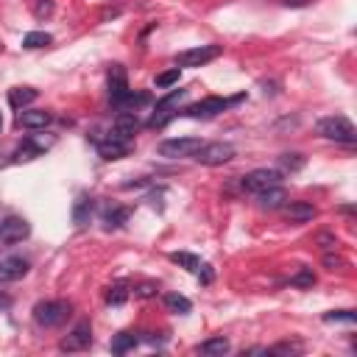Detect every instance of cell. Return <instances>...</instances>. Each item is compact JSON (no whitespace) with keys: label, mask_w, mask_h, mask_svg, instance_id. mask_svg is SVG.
I'll return each instance as SVG.
<instances>
[{"label":"cell","mask_w":357,"mask_h":357,"mask_svg":"<svg viewBox=\"0 0 357 357\" xmlns=\"http://www.w3.org/2000/svg\"><path fill=\"white\" fill-rule=\"evenodd\" d=\"M282 209H285V218L290 223H310V220H316V215H319V209L312 204H307V201H290Z\"/></svg>","instance_id":"obj_13"},{"label":"cell","mask_w":357,"mask_h":357,"mask_svg":"<svg viewBox=\"0 0 357 357\" xmlns=\"http://www.w3.org/2000/svg\"><path fill=\"white\" fill-rule=\"evenodd\" d=\"M324 321H327V324H338V321H343V324H354L357 316H354L352 310H332V312H327V316H324Z\"/></svg>","instance_id":"obj_26"},{"label":"cell","mask_w":357,"mask_h":357,"mask_svg":"<svg viewBox=\"0 0 357 357\" xmlns=\"http://www.w3.org/2000/svg\"><path fill=\"white\" fill-rule=\"evenodd\" d=\"M126 299H128V288H126V285H112L109 293H106V301H109V304H123Z\"/></svg>","instance_id":"obj_30"},{"label":"cell","mask_w":357,"mask_h":357,"mask_svg":"<svg viewBox=\"0 0 357 357\" xmlns=\"http://www.w3.org/2000/svg\"><path fill=\"white\" fill-rule=\"evenodd\" d=\"M0 307H9V299H6L3 293H0Z\"/></svg>","instance_id":"obj_36"},{"label":"cell","mask_w":357,"mask_h":357,"mask_svg":"<svg viewBox=\"0 0 357 357\" xmlns=\"http://www.w3.org/2000/svg\"><path fill=\"white\" fill-rule=\"evenodd\" d=\"M98 154L106 159V162H112V159H123L126 154H128V143H117V140H104V143H98Z\"/></svg>","instance_id":"obj_16"},{"label":"cell","mask_w":357,"mask_h":357,"mask_svg":"<svg viewBox=\"0 0 357 357\" xmlns=\"http://www.w3.org/2000/svg\"><path fill=\"white\" fill-rule=\"evenodd\" d=\"M89 215H93V198H89V196H78V201H76V207H73L76 227H84V223H89Z\"/></svg>","instance_id":"obj_19"},{"label":"cell","mask_w":357,"mask_h":357,"mask_svg":"<svg viewBox=\"0 0 357 357\" xmlns=\"http://www.w3.org/2000/svg\"><path fill=\"white\" fill-rule=\"evenodd\" d=\"M196 274L201 277V282H204V285H209V282H212V268H209L207 262H204V265H198V271H196Z\"/></svg>","instance_id":"obj_32"},{"label":"cell","mask_w":357,"mask_h":357,"mask_svg":"<svg viewBox=\"0 0 357 357\" xmlns=\"http://www.w3.org/2000/svg\"><path fill=\"white\" fill-rule=\"evenodd\" d=\"M232 343L227 338H209L198 346V354H207V357H223V354H229Z\"/></svg>","instance_id":"obj_17"},{"label":"cell","mask_w":357,"mask_h":357,"mask_svg":"<svg viewBox=\"0 0 357 357\" xmlns=\"http://www.w3.org/2000/svg\"><path fill=\"white\" fill-rule=\"evenodd\" d=\"M304 162H307V159H304L301 154H282V157H279V168H282L285 173H296V170H301Z\"/></svg>","instance_id":"obj_24"},{"label":"cell","mask_w":357,"mask_h":357,"mask_svg":"<svg viewBox=\"0 0 357 357\" xmlns=\"http://www.w3.org/2000/svg\"><path fill=\"white\" fill-rule=\"evenodd\" d=\"M204 143L198 137H182V140H165L159 143L157 154L165 157V159H185V157H193Z\"/></svg>","instance_id":"obj_7"},{"label":"cell","mask_w":357,"mask_h":357,"mask_svg":"<svg viewBox=\"0 0 357 357\" xmlns=\"http://www.w3.org/2000/svg\"><path fill=\"white\" fill-rule=\"evenodd\" d=\"M229 104H235V101H227V98H215V95H212V98H204V101L193 104V106H190L185 115H187V117H204V120H207V117H215V115H220V112L227 109Z\"/></svg>","instance_id":"obj_12"},{"label":"cell","mask_w":357,"mask_h":357,"mask_svg":"<svg viewBox=\"0 0 357 357\" xmlns=\"http://www.w3.org/2000/svg\"><path fill=\"white\" fill-rule=\"evenodd\" d=\"M28 235H31V227H28V220H25V218L9 215L6 220H0V246L23 243Z\"/></svg>","instance_id":"obj_6"},{"label":"cell","mask_w":357,"mask_h":357,"mask_svg":"<svg viewBox=\"0 0 357 357\" xmlns=\"http://www.w3.org/2000/svg\"><path fill=\"white\" fill-rule=\"evenodd\" d=\"M324 265L330 268V271H335V268H343V260H341V257H332V254H327V257H324Z\"/></svg>","instance_id":"obj_33"},{"label":"cell","mask_w":357,"mask_h":357,"mask_svg":"<svg viewBox=\"0 0 357 357\" xmlns=\"http://www.w3.org/2000/svg\"><path fill=\"white\" fill-rule=\"evenodd\" d=\"M51 42H54L51 34H45V31H31V34L23 36V48L36 51V48H45V45H51Z\"/></svg>","instance_id":"obj_23"},{"label":"cell","mask_w":357,"mask_h":357,"mask_svg":"<svg viewBox=\"0 0 357 357\" xmlns=\"http://www.w3.org/2000/svg\"><path fill=\"white\" fill-rule=\"evenodd\" d=\"M128 81H126V73H123V67L120 65H115L112 70H109V98H112V104L120 109L123 104H126V98H128Z\"/></svg>","instance_id":"obj_10"},{"label":"cell","mask_w":357,"mask_h":357,"mask_svg":"<svg viewBox=\"0 0 357 357\" xmlns=\"http://www.w3.org/2000/svg\"><path fill=\"white\" fill-rule=\"evenodd\" d=\"M187 98V89H173V93L168 95V98H162L159 104H157V115L151 117V123L148 126H165L170 117H173V112L170 109H176L178 104H182Z\"/></svg>","instance_id":"obj_9"},{"label":"cell","mask_w":357,"mask_h":357,"mask_svg":"<svg viewBox=\"0 0 357 357\" xmlns=\"http://www.w3.org/2000/svg\"><path fill=\"white\" fill-rule=\"evenodd\" d=\"M170 260L178 262V265H185L187 271H198V265H201V260L196 254H187V251H176V254H170Z\"/></svg>","instance_id":"obj_25"},{"label":"cell","mask_w":357,"mask_h":357,"mask_svg":"<svg viewBox=\"0 0 357 357\" xmlns=\"http://www.w3.org/2000/svg\"><path fill=\"white\" fill-rule=\"evenodd\" d=\"M128 209L126 207H112V209H106L104 212V227L106 229H117V227H123V223L128 220Z\"/></svg>","instance_id":"obj_22"},{"label":"cell","mask_w":357,"mask_h":357,"mask_svg":"<svg viewBox=\"0 0 357 357\" xmlns=\"http://www.w3.org/2000/svg\"><path fill=\"white\" fill-rule=\"evenodd\" d=\"M257 201H260V207H262V209H282V207H285V201H288V193L277 185V187H268V190L257 193Z\"/></svg>","instance_id":"obj_15"},{"label":"cell","mask_w":357,"mask_h":357,"mask_svg":"<svg viewBox=\"0 0 357 357\" xmlns=\"http://www.w3.org/2000/svg\"><path fill=\"white\" fill-rule=\"evenodd\" d=\"M290 285L293 288H312V285H316V274H312V268H301V271L290 279Z\"/></svg>","instance_id":"obj_27"},{"label":"cell","mask_w":357,"mask_h":357,"mask_svg":"<svg viewBox=\"0 0 357 357\" xmlns=\"http://www.w3.org/2000/svg\"><path fill=\"white\" fill-rule=\"evenodd\" d=\"M301 343L299 341H282V343H277L274 349H268L271 354H301Z\"/></svg>","instance_id":"obj_29"},{"label":"cell","mask_w":357,"mask_h":357,"mask_svg":"<svg viewBox=\"0 0 357 357\" xmlns=\"http://www.w3.org/2000/svg\"><path fill=\"white\" fill-rule=\"evenodd\" d=\"M193 157H196L201 165L215 168V165H227V162L235 157V148H232L229 143H204Z\"/></svg>","instance_id":"obj_5"},{"label":"cell","mask_w":357,"mask_h":357,"mask_svg":"<svg viewBox=\"0 0 357 357\" xmlns=\"http://www.w3.org/2000/svg\"><path fill=\"white\" fill-rule=\"evenodd\" d=\"M218 56H220V45H198V48L182 51L173 62H176V67H204Z\"/></svg>","instance_id":"obj_4"},{"label":"cell","mask_w":357,"mask_h":357,"mask_svg":"<svg viewBox=\"0 0 357 357\" xmlns=\"http://www.w3.org/2000/svg\"><path fill=\"white\" fill-rule=\"evenodd\" d=\"M89 343H93V327H89V321H78V324L73 327V332L59 343V349H62V352H81V349H87Z\"/></svg>","instance_id":"obj_8"},{"label":"cell","mask_w":357,"mask_h":357,"mask_svg":"<svg viewBox=\"0 0 357 357\" xmlns=\"http://www.w3.org/2000/svg\"><path fill=\"white\" fill-rule=\"evenodd\" d=\"M137 343H140V338L134 335V332H120V335L112 338V352H115V354H126V352H131Z\"/></svg>","instance_id":"obj_21"},{"label":"cell","mask_w":357,"mask_h":357,"mask_svg":"<svg viewBox=\"0 0 357 357\" xmlns=\"http://www.w3.org/2000/svg\"><path fill=\"white\" fill-rule=\"evenodd\" d=\"M0 131H3V115H0Z\"/></svg>","instance_id":"obj_37"},{"label":"cell","mask_w":357,"mask_h":357,"mask_svg":"<svg viewBox=\"0 0 357 357\" xmlns=\"http://www.w3.org/2000/svg\"><path fill=\"white\" fill-rule=\"evenodd\" d=\"M282 182V170H274V168H257V170H251V173H246L243 178H240V185H243V190L246 193H262V190H268V187H277Z\"/></svg>","instance_id":"obj_3"},{"label":"cell","mask_w":357,"mask_h":357,"mask_svg":"<svg viewBox=\"0 0 357 357\" xmlns=\"http://www.w3.org/2000/svg\"><path fill=\"white\" fill-rule=\"evenodd\" d=\"M51 120H54V115L45 109H20V115H17V123L23 128H45V126H51Z\"/></svg>","instance_id":"obj_14"},{"label":"cell","mask_w":357,"mask_h":357,"mask_svg":"<svg viewBox=\"0 0 357 357\" xmlns=\"http://www.w3.org/2000/svg\"><path fill=\"white\" fill-rule=\"evenodd\" d=\"M178 78H182V67L165 70V73H159V76H157V87H159V89H165V87H173V84H178Z\"/></svg>","instance_id":"obj_28"},{"label":"cell","mask_w":357,"mask_h":357,"mask_svg":"<svg viewBox=\"0 0 357 357\" xmlns=\"http://www.w3.org/2000/svg\"><path fill=\"white\" fill-rule=\"evenodd\" d=\"M70 301H62V299H54V301H39L34 307V321L45 330H51V327H62L67 319H70Z\"/></svg>","instance_id":"obj_1"},{"label":"cell","mask_w":357,"mask_h":357,"mask_svg":"<svg viewBox=\"0 0 357 357\" xmlns=\"http://www.w3.org/2000/svg\"><path fill=\"white\" fill-rule=\"evenodd\" d=\"M34 101H36V89H31V87H17V89H12V93H9V104L14 109H25Z\"/></svg>","instance_id":"obj_18"},{"label":"cell","mask_w":357,"mask_h":357,"mask_svg":"<svg viewBox=\"0 0 357 357\" xmlns=\"http://www.w3.org/2000/svg\"><path fill=\"white\" fill-rule=\"evenodd\" d=\"M154 293H157V285H151V282H146V285L137 288V296H143V299H148V296H154Z\"/></svg>","instance_id":"obj_34"},{"label":"cell","mask_w":357,"mask_h":357,"mask_svg":"<svg viewBox=\"0 0 357 357\" xmlns=\"http://www.w3.org/2000/svg\"><path fill=\"white\" fill-rule=\"evenodd\" d=\"M165 307H168L170 312H176V316H187V312L193 310L190 299H187V296H178V293H168V296H165Z\"/></svg>","instance_id":"obj_20"},{"label":"cell","mask_w":357,"mask_h":357,"mask_svg":"<svg viewBox=\"0 0 357 357\" xmlns=\"http://www.w3.org/2000/svg\"><path fill=\"white\" fill-rule=\"evenodd\" d=\"M282 3H285L288 9H304V6L312 3V0H282Z\"/></svg>","instance_id":"obj_35"},{"label":"cell","mask_w":357,"mask_h":357,"mask_svg":"<svg viewBox=\"0 0 357 357\" xmlns=\"http://www.w3.org/2000/svg\"><path fill=\"white\" fill-rule=\"evenodd\" d=\"M28 274V260L23 257H6L0 260V285H9V282H17Z\"/></svg>","instance_id":"obj_11"},{"label":"cell","mask_w":357,"mask_h":357,"mask_svg":"<svg viewBox=\"0 0 357 357\" xmlns=\"http://www.w3.org/2000/svg\"><path fill=\"white\" fill-rule=\"evenodd\" d=\"M319 134H321V137H327V140H332V143H346V146H354V140H357L354 126L346 117H341V115L321 117L319 120Z\"/></svg>","instance_id":"obj_2"},{"label":"cell","mask_w":357,"mask_h":357,"mask_svg":"<svg viewBox=\"0 0 357 357\" xmlns=\"http://www.w3.org/2000/svg\"><path fill=\"white\" fill-rule=\"evenodd\" d=\"M34 14L36 17H51L54 14V0H36V3H34Z\"/></svg>","instance_id":"obj_31"}]
</instances>
